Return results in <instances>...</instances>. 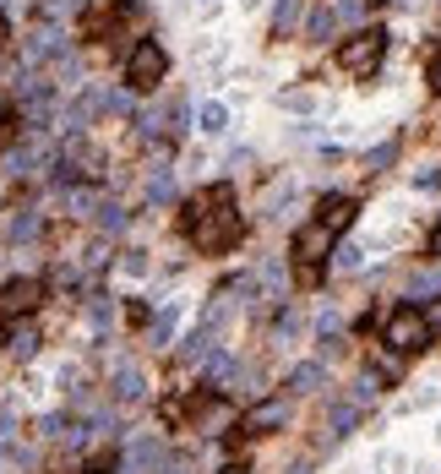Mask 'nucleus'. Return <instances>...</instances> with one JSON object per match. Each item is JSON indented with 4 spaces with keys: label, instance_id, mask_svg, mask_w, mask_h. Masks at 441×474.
<instances>
[{
    "label": "nucleus",
    "instance_id": "nucleus-30",
    "mask_svg": "<svg viewBox=\"0 0 441 474\" xmlns=\"http://www.w3.org/2000/svg\"><path fill=\"white\" fill-rule=\"evenodd\" d=\"M431 328H441V306H436V311H431Z\"/></svg>",
    "mask_w": 441,
    "mask_h": 474
},
{
    "label": "nucleus",
    "instance_id": "nucleus-1",
    "mask_svg": "<svg viewBox=\"0 0 441 474\" xmlns=\"http://www.w3.org/2000/svg\"><path fill=\"white\" fill-rule=\"evenodd\" d=\"M382 55H387V27H360L349 44H338V66L349 76H371L382 66Z\"/></svg>",
    "mask_w": 441,
    "mask_h": 474
},
{
    "label": "nucleus",
    "instance_id": "nucleus-25",
    "mask_svg": "<svg viewBox=\"0 0 441 474\" xmlns=\"http://www.w3.org/2000/svg\"><path fill=\"white\" fill-rule=\"evenodd\" d=\"M393 153H398L393 142H387V147H376V153H371V175H376V169H387V164H393Z\"/></svg>",
    "mask_w": 441,
    "mask_h": 474
},
{
    "label": "nucleus",
    "instance_id": "nucleus-31",
    "mask_svg": "<svg viewBox=\"0 0 441 474\" xmlns=\"http://www.w3.org/2000/svg\"><path fill=\"white\" fill-rule=\"evenodd\" d=\"M218 474H246V469H240V464H229V469H218Z\"/></svg>",
    "mask_w": 441,
    "mask_h": 474
},
{
    "label": "nucleus",
    "instance_id": "nucleus-12",
    "mask_svg": "<svg viewBox=\"0 0 441 474\" xmlns=\"http://www.w3.org/2000/svg\"><path fill=\"white\" fill-rule=\"evenodd\" d=\"M431 295H441V262L436 267H415V273H409V300L420 306V300H431Z\"/></svg>",
    "mask_w": 441,
    "mask_h": 474
},
{
    "label": "nucleus",
    "instance_id": "nucleus-15",
    "mask_svg": "<svg viewBox=\"0 0 441 474\" xmlns=\"http://www.w3.org/2000/svg\"><path fill=\"white\" fill-rule=\"evenodd\" d=\"M333 27H338V16H333V5H316V11H311V22H306V33H311L316 44H327V38H333Z\"/></svg>",
    "mask_w": 441,
    "mask_h": 474
},
{
    "label": "nucleus",
    "instance_id": "nucleus-26",
    "mask_svg": "<svg viewBox=\"0 0 441 474\" xmlns=\"http://www.w3.org/2000/svg\"><path fill=\"white\" fill-rule=\"evenodd\" d=\"M426 76H431V87H436V93H441V55H436V60H431V71H426Z\"/></svg>",
    "mask_w": 441,
    "mask_h": 474
},
{
    "label": "nucleus",
    "instance_id": "nucleus-18",
    "mask_svg": "<svg viewBox=\"0 0 441 474\" xmlns=\"http://www.w3.org/2000/svg\"><path fill=\"white\" fill-rule=\"evenodd\" d=\"M300 5H306V0H278V5H273V33H278V38H284V33H295Z\"/></svg>",
    "mask_w": 441,
    "mask_h": 474
},
{
    "label": "nucleus",
    "instance_id": "nucleus-7",
    "mask_svg": "<svg viewBox=\"0 0 441 474\" xmlns=\"http://www.w3.org/2000/svg\"><path fill=\"white\" fill-rule=\"evenodd\" d=\"M284 426H289V404H284V398H262V404L246 415V431H251V437H267V431H284Z\"/></svg>",
    "mask_w": 441,
    "mask_h": 474
},
{
    "label": "nucleus",
    "instance_id": "nucleus-17",
    "mask_svg": "<svg viewBox=\"0 0 441 474\" xmlns=\"http://www.w3.org/2000/svg\"><path fill=\"white\" fill-rule=\"evenodd\" d=\"M175 322H180V306L169 300V306H164V311L153 317V328H147V338H153V344H169V333H175Z\"/></svg>",
    "mask_w": 441,
    "mask_h": 474
},
{
    "label": "nucleus",
    "instance_id": "nucleus-32",
    "mask_svg": "<svg viewBox=\"0 0 441 474\" xmlns=\"http://www.w3.org/2000/svg\"><path fill=\"white\" fill-rule=\"evenodd\" d=\"M115 5H125V11H131V5H136V0H115Z\"/></svg>",
    "mask_w": 441,
    "mask_h": 474
},
{
    "label": "nucleus",
    "instance_id": "nucleus-22",
    "mask_svg": "<svg viewBox=\"0 0 441 474\" xmlns=\"http://www.w3.org/2000/svg\"><path fill=\"white\" fill-rule=\"evenodd\" d=\"M360 262H366L360 246H338V251H333V267H338V273H360Z\"/></svg>",
    "mask_w": 441,
    "mask_h": 474
},
{
    "label": "nucleus",
    "instance_id": "nucleus-10",
    "mask_svg": "<svg viewBox=\"0 0 441 474\" xmlns=\"http://www.w3.org/2000/svg\"><path fill=\"white\" fill-rule=\"evenodd\" d=\"M355 213H360V207H355L349 197H333V202H322V224H327L333 235H344V229L355 224Z\"/></svg>",
    "mask_w": 441,
    "mask_h": 474
},
{
    "label": "nucleus",
    "instance_id": "nucleus-5",
    "mask_svg": "<svg viewBox=\"0 0 441 474\" xmlns=\"http://www.w3.org/2000/svg\"><path fill=\"white\" fill-rule=\"evenodd\" d=\"M109 393H115V404H142V398H147V377H142L131 360H115V371H109Z\"/></svg>",
    "mask_w": 441,
    "mask_h": 474
},
{
    "label": "nucleus",
    "instance_id": "nucleus-8",
    "mask_svg": "<svg viewBox=\"0 0 441 474\" xmlns=\"http://www.w3.org/2000/svg\"><path fill=\"white\" fill-rule=\"evenodd\" d=\"M202 371H207V382H213V393H229V388H235V382L246 377V366H240V360H235L229 349H218V355H213V360H207Z\"/></svg>",
    "mask_w": 441,
    "mask_h": 474
},
{
    "label": "nucleus",
    "instance_id": "nucleus-20",
    "mask_svg": "<svg viewBox=\"0 0 441 474\" xmlns=\"http://www.w3.org/2000/svg\"><path fill=\"white\" fill-rule=\"evenodd\" d=\"M196 120H202V131H207V136H218V131L229 126V109H224V104H202V109H196Z\"/></svg>",
    "mask_w": 441,
    "mask_h": 474
},
{
    "label": "nucleus",
    "instance_id": "nucleus-11",
    "mask_svg": "<svg viewBox=\"0 0 441 474\" xmlns=\"http://www.w3.org/2000/svg\"><path fill=\"white\" fill-rule=\"evenodd\" d=\"M322 382H327V366L322 360H306V366L289 371V393H316Z\"/></svg>",
    "mask_w": 441,
    "mask_h": 474
},
{
    "label": "nucleus",
    "instance_id": "nucleus-24",
    "mask_svg": "<svg viewBox=\"0 0 441 474\" xmlns=\"http://www.w3.org/2000/svg\"><path fill=\"white\" fill-rule=\"evenodd\" d=\"M87 322L104 333V328H109V306H104V300H93V306H87Z\"/></svg>",
    "mask_w": 441,
    "mask_h": 474
},
{
    "label": "nucleus",
    "instance_id": "nucleus-28",
    "mask_svg": "<svg viewBox=\"0 0 441 474\" xmlns=\"http://www.w3.org/2000/svg\"><path fill=\"white\" fill-rule=\"evenodd\" d=\"M5 38H11V22H5V16H0V49H5Z\"/></svg>",
    "mask_w": 441,
    "mask_h": 474
},
{
    "label": "nucleus",
    "instance_id": "nucleus-13",
    "mask_svg": "<svg viewBox=\"0 0 441 474\" xmlns=\"http://www.w3.org/2000/svg\"><path fill=\"white\" fill-rule=\"evenodd\" d=\"M65 44H60V33L55 27H38L33 38H27V60H44V55H60Z\"/></svg>",
    "mask_w": 441,
    "mask_h": 474
},
{
    "label": "nucleus",
    "instance_id": "nucleus-3",
    "mask_svg": "<svg viewBox=\"0 0 441 474\" xmlns=\"http://www.w3.org/2000/svg\"><path fill=\"white\" fill-rule=\"evenodd\" d=\"M164 71H169V55H164L158 44H136L131 60H125V87H131V93H153V87L164 82Z\"/></svg>",
    "mask_w": 441,
    "mask_h": 474
},
{
    "label": "nucleus",
    "instance_id": "nucleus-6",
    "mask_svg": "<svg viewBox=\"0 0 441 474\" xmlns=\"http://www.w3.org/2000/svg\"><path fill=\"white\" fill-rule=\"evenodd\" d=\"M333 246H338V235H333L322 218H316V224H306V229L295 235V257H300V262H322Z\"/></svg>",
    "mask_w": 441,
    "mask_h": 474
},
{
    "label": "nucleus",
    "instance_id": "nucleus-19",
    "mask_svg": "<svg viewBox=\"0 0 441 474\" xmlns=\"http://www.w3.org/2000/svg\"><path fill=\"white\" fill-rule=\"evenodd\" d=\"M147 202H175V175L169 169H153L147 175Z\"/></svg>",
    "mask_w": 441,
    "mask_h": 474
},
{
    "label": "nucleus",
    "instance_id": "nucleus-9",
    "mask_svg": "<svg viewBox=\"0 0 441 474\" xmlns=\"http://www.w3.org/2000/svg\"><path fill=\"white\" fill-rule=\"evenodd\" d=\"M38 229H44V218H38V213H33V207H16V213H11V218H5V224H0V235H5V240H11V246H16V240H33V235H38Z\"/></svg>",
    "mask_w": 441,
    "mask_h": 474
},
{
    "label": "nucleus",
    "instance_id": "nucleus-23",
    "mask_svg": "<svg viewBox=\"0 0 441 474\" xmlns=\"http://www.w3.org/2000/svg\"><path fill=\"white\" fill-rule=\"evenodd\" d=\"M76 11H82V0H49V5H44V16H49V27H55L60 16H76Z\"/></svg>",
    "mask_w": 441,
    "mask_h": 474
},
{
    "label": "nucleus",
    "instance_id": "nucleus-14",
    "mask_svg": "<svg viewBox=\"0 0 441 474\" xmlns=\"http://www.w3.org/2000/svg\"><path fill=\"white\" fill-rule=\"evenodd\" d=\"M355 420H360V404H333L327 409V437H349Z\"/></svg>",
    "mask_w": 441,
    "mask_h": 474
},
{
    "label": "nucleus",
    "instance_id": "nucleus-29",
    "mask_svg": "<svg viewBox=\"0 0 441 474\" xmlns=\"http://www.w3.org/2000/svg\"><path fill=\"white\" fill-rule=\"evenodd\" d=\"M5 120H11V104H5V93H0V126H5Z\"/></svg>",
    "mask_w": 441,
    "mask_h": 474
},
{
    "label": "nucleus",
    "instance_id": "nucleus-16",
    "mask_svg": "<svg viewBox=\"0 0 441 474\" xmlns=\"http://www.w3.org/2000/svg\"><path fill=\"white\" fill-rule=\"evenodd\" d=\"M93 224H98L104 235H120V229H125V207H120V202H98V213H93Z\"/></svg>",
    "mask_w": 441,
    "mask_h": 474
},
{
    "label": "nucleus",
    "instance_id": "nucleus-27",
    "mask_svg": "<svg viewBox=\"0 0 441 474\" xmlns=\"http://www.w3.org/2000/svg\"><path fill=\"white\" fill-rule=\"evenodd\" d=\"M431 257L441 262V224H436V235H431Z\"/></svg>",
    "mask_w": 441,
    "mask_h": 474
},
{
    "label": "nucleus",
    "instance_id": "nucleus-2",
    "mask_svg": "<svg viewBox=\"0 0 441 474\" xmlns=\"http://www.w3.org/2000/svg\"><path fill=\"white\" fill-rule=\"evenodd\" d=\"M387 349L393 355H415V349H426L431 344V317L420 311V306H398L393 317H387Z\"/></svg>",
    "mask_w": 441,
    "mask_h": 474
},
{
    "label": "nucleus",
    "instance_id": "nucleus-21",
    "mask_svg": "<svg viewBox=\"0 0 441 474\" xmlns=\"http://www.w3.org/2000/svg\"><path fill=\"white\" fill-rule=\"evenodd\" d=\"M11 355H16V360H33V355H38V333H33V328H16V333H11Z\"/></svg>",
    "mask_w": 441,
    "mask_h": 474
},
{
    "label": "nucleus",
    "instance_id": "nucleus-4",
    "mask_svg": "<svg viewBox=\"0 0 441 474\" xmlns=\"http://www.w3.org/2000/svg\"><path fill=\"white\" fill-rule=\"evenodd\" d=\"M38 300H44V284H38V278H11V284L0 289V311H5V317L38 311Z\"/></svg>",
    "mask_w": 441,
    "mask_h": 474
}]
</instances>
